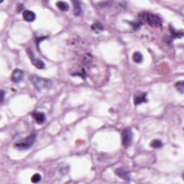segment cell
Here are the masks:
<instances>
[{"mask_svg": "<svg viewBox=\"0 0 184 184\" xmlns=\"http://www.w3.org/2000/svg\"><path fill=\"white\" fill-rule=\"evenodd\" d=\"M138 17L142 22H145L152 27H161L163 21L160 17L148 12H142L138 14Z\"/></svg>", "mask_w": 184, "mask_h": 184, "instance_id": "obj_1", "label": "cell"}, {"mask_svg": "<svg viewBox=\"0 0 184 184\" xmlns=\"http://www.w3.org/2000/svg\"><path fill=\"white\" fill-rule=\"evenodd\" d=\"M30 80L34 87L39 92L44 89H49L53 86V82L51 81V80L40 77L37 75L31 76Z\"/></svg>", "mask_w": 184, "mask_h": 184, "instance_id": "obj_2", "label": "cell"}, {"mask_svg": "<svg viewBox=\"0 0 184 184\" xmlns=\"http://www.w3.org/2000/svg\"><path fill=\"white\" fill-rule=\"evenodd\" d=\"M37 137V134L33 132L30 134L28 137H26L24 139L22 140L21 141L16 142L14 144V148L18 149L20 150H26L30 149L31 147L33 145L34 142H36Z\"/></svg>", "mask_w": 184, "mask_h": 184, "instance_id": "obj_3", "label": "cell"}, {"mask_svg": "<svg viewBox=\"0 0 184 184\" xmlns=\"http://www.w3.org/2000/svg\"><path fill=\"white\" fill-rule=\"evenodd\" d=\"M122 145L125 148H129L131 145L132 141V132L130 128H126L122 132Z\"/></svg>", "mask_w": 184, "mask_h": 184, "instance_id": "obj_4", "label": "cell"}, {"mask_svg": "<svg viewBox=\"0 0 184 184\" xmlns=\"http://www.w3.org/2000/svg\"><path fill=\"white\" fill-rule=\"evenodd\" d=\"M27 53L29 58H30L31 62H32V65L35 66L37 69H43L45 68V63L43 61H41L40 59H38V58H36L35 55L33 51L30 48L27 50Z\"/></svg>", "mask_w": 184, "mask_h": 184, "instance_id": "obj_5", "label": "cell"}, {"mask_svg": "<svg viewBox=\"0 0 184 184\" xmlns=\"http://www.w3.org/2000/svg\"><path fill=\"white\" fill-rule=\"evenodd\" d=\"M24 76V73L22 70L20 69H15L14 70V71L12 72V76H11V80L14 83H20L22 81H23Z\"/></svg>", "mask_w": 184, "mask_h": 184, "instance_id": "obj_6", "label": "cell"}, {"mask_svg": "<svg viewBox=\"0 0 184 184\" xmlns=\"http://www.w3.org/2000/svg\"><path fill=\"white\" fill-rule=\"evenodd\" d=\"M148 102V99H147V93L143 92H137V94L134 96V104L135 106L140 105L142 103Z\"/></svg>", "mask_w": 184, "mask_h": 184, "instance_id": "obj_7", "label": "cell"}, {"mask_svg": "<svg viewBox=\"0 0 184 184\" xmlns=\"http://www.w3.org/2000/svg\"><path fill=\"white\" fill-rule=\"evenodd\" d=\"M115 173L118 175L119 177H120L122 179L125 180V181H130V180H131V175H130V173H129L128 171H126L125 168H117V170L115 171Z\"/></svg>", "mask_w": 184, "mask_h": 184, "instance_id": "obj_8", "label": "cell"}, {"mask_svg": "<svg viewBox=\"0 0 184 184\" xmlns=\"http://www.w3.org/2000/svg\"><path fill=\"white\" fill-rule=\"evenodd\" d=\"M32 116L35 121L38 125H43L45 121V115L41 111H35L32 114Z\"/></svg>", "mask_w": 184, "mask_h": 184, "instance_id": "obj_9", "label": "cell"}, {"mask_svg": "<svg viewBox=\"0 0 184 184\" xmlns=\"http://www.w3.org/2000/svg\"><path fill=\"white\" fill-rule=\"evenodd\" d=\"M23 19L27 22H32L36 19V14L31 10H25L22 13Z\"/></svg>", "mask_w": 184, "mask_h": 184, "instance_id": "obj_10", "label": "cell"}, {"mask_svg": "<svg viewBox=\"0 0 184 184\" xmlns=\"http://www.w3.org/2000/svg\"><path fill=\"white\" fill-rule=\"evenodd\" d=\"M73 14L76 16H79L82 13V8L78 2H73Z\"/></svg>", "mask_w": 184, "mask_h": 184, "instance_id": "obj_11", "label": "cell"}, {"mask_svg": "<svg viewBox=\"0 0 184 184\" xmlns=\"http://www.w3.org/2000/svg\"><path fill=\"white\" fill-rule=\"evenodd\" d=\"M132 60L136 63H141L142 61H143V56H142L141 53L136 51L132 55Z\"/></svg>", "mask_w": 184, "mask_h": 184, "instance_id": "obj_12", "label": "cell"}, {"mask_svg": "<svg viewBox=\"0 0 184 184\" xmlns=\"http://www.w3.org/2000/svg\"><path fill=\"white\" fill-rule=\"evenodd\" d=\"M56 6L60 10L63 12H66L69 9V5L66 2H56Z\"/></svg>", "mask_w": 184, "mask_h": 184, "instance_id": "obj_13", "label": "cell"}, {"mask_svg": "<svg viewBox=\"0 0 184 184\" xmlns=\"http://www.w3.org/2000/svg\"><path fill=\"white\" fill-rule=\"evenodd\" d=\"M92 30L96 31V32H99V31H102L104 30V27H103L101 22H96L93 24V25H92Z\"/></svg>", "mask_w": 184, "mask_h": 184, "instance_id": "obj_14", "label": "cell"}, {"mask_svg": "<svg viewBox=\"0 0 184 184\" xmlns=\"http://www.w3.org/2000/svg\"><path fill=\"white\" fill-rule=\"evenodd\" d=\"M150 146L153 148H160L163 147V142L160 140H153L150 143Z\"/></svg>", "mask_w": 184, "mask_h": 184, "instance_id": "obj_15", "label": "cell"}, {"mask_svg": "<svg viewBox=\"0 0 184 184\" xmlns=\"http://www.w3.org/2000/svg\"><path fill=\"white\" fill-rule=\"evenodd\" d=\"M41 180V175L38 173H36V174L33 175L32 177L31 178V182L33 183H37L38 182H40Z\"/></svg>", "mask_w": 184, "mask_h": 184, "instance_id": "obj_16", "label": "cell"}, {"mask_svg": "<svg viewBox=\"0 0 184 184\" xmlns=\"http://www.w3.org/2000/svg\"><path fill=\"white\" fill-rule=\"evenodd\" d=\"M175 87H176L178 91H179V92H181V94H183V88H184L183 81L178 82L177 84H175Z\"/></svg>", "mask_w": 184, "mask_h": 184, "instance_id": "obj_17", "label": "cell"}, {"mask_svg": "<svg viewBox=\"0 0 184 184\" xmlns=\"http://www.w3.org/2000/svg\"><path fill=\"white\" fill-rule=\"evenodd\" d=\"M142 22H131V23H130V24H131L134 27V28H135V30H139L140 28L142 25Z\"/></svg>", "mask_w": 184, "mask_h": 184, "instance_id": "obj_18", "label": "cell"}, {"mask_svg": "<svg viewBox=\"0 0 184 184\" xmlns=\"http://www.w3.org/2000/svg\"><path fill=\"white\" fill-rule=\"evenodd\" d=\"M113 2H99V5H100V7H109L110 6Z\"/></svg>", "mask_w": 184, "mask_h": 184, "instance_id": "obj_19", "label": "cell"}, {"mask_svg": "<svg viewBox=\"0 0 184 184\" xmlns=\"http://www.w3.org/2000/svg\"><path fill=\"white\" fill-rule=\"evenodd\" d=\"M5 91L2 90V91H1V103H2V102H3L4 99H5Z\"/></svg>", "mask_w": 184, "mask_h": 184, "instance_id": "obj_20", "label": "cell"}]
</instances>
